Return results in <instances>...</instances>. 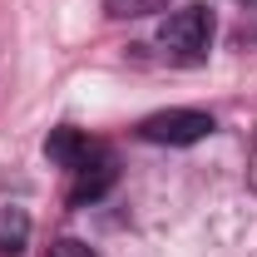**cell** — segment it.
<instances>
[{"instance_id":"4","label":"cell","mask_w":257,"mask_h":257,"mask_svg":"<svg viewBox=\"0 0 257 257\" xmlns=\"http://www.w3.org/2000/svg\"><path fill=\"white\" fill-rule=\"evenodd\" d=\"M114 183V159L104 154V159H94L89 168H79L74 173V188H69V203H94L99 193Z\"/></svg>"},{"instance_id":"8","label":"cell","mask_w":257,"mask_h":257,"mask_svg":"<svg viewBox=\"0 0 257 257\" xmlns=\"http://www.w3.org/2000/svg\"><path fill=\"white\" fill-rule=\"evenodd\" d=\"M247 5H257V0H247Z\"/></svg>"},{"instance_id":"7","label":"cell","mask_w":257,"mask_h":257,"mask_svg":"<svg viewBox=\"0 0 257 257\" xmlns=\"http://www.w3.org/2000/svg\"><path fill=\"white\" fill-rule=\"evenodd\" d=\"M50 257H94V247L79 242V237H60V242L50 247Z\"/></svg>"},{"instance_id":"1","label":"cell","mask_w":257,"mask_h":257,"mask_svg":"<svg viewBox=\"0 0 257 257\" xmlns=\"http://www.w3.org/2000/svg\"><path fill=\"white\" fill-rule=\"evenodd\" d=\"M159 50L173 64H203L213 50V10L208 5H183L159 25Z\"/></svg>"},{"instance_id":"6","label":"cell","mask_w":257,"mask_h":257,"mask_svg":"<svg viewBox=\"0 0 257 257\" xmlns=\"http://www.w3.org/2000/svg\"><path fill=\"white\" fill-rule=\"evenodd\" d=\"M168 0H104V10L114 20H144V15H159Z\"/></svg>"},{"instance_id":"5","label":"cell","mask_w":257,"mask_h":257,"mask_svg":"<svg viewBox=\"0 0 257 257\" xmlns=\"http://www.w3.org/2000/svg\"><path fill=\"white\" fill-rule=\"evenodd\" d=\"M30 237V218L20 208H0V252H20Z\"/></svg>"},{"instance_id":"3","label":"cell","mask_w":257,"mask_h":257,"mask_svg":"<svg viewBox=\"0 0 257 257\" xmlns=\"http://www.w3.org/2000/svg\"><path fill=\"white\" fill-rule=\"evenodd\" d=\"M109 149L99 144V139H89V134H79V128H55L50 139H45V159L60 163L64 173H79V168H89L94 159H104Z\"/></svg>"},{"instance_id":"2","label":"cell","mask_w":257,"mask_h":257,"mask_svg":"<svg viewBox=\"0 0 257 257\" xmlns=\"http://www.w3.org/2000/svg\"><path fill=\"white\" fill-rule=\"evenodd\" d=\"M213 134V114L203 109H163V114H149L139 124V139L149 144H168V149H183V144H198Z\"/></svg>"}]
</instances>
